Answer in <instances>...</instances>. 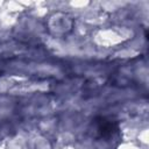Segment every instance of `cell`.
Returning a JSON list of instances; mask_svg holds the SVG:
<instances>
[{
	"instance_id": "cell-1",
	"label": "cell",
	"mask_w": 149,
	"mask_h": 149,
	"mask_svg": "<svg viewBox=\"0 0 149 149\" xmlns=\"http://www.w3.org/2000/svg\"><path fill=\"white\" fill-rule=\"evenodd\" d=\"M94 126H95L98 136L100 139H104L105 141L114 139L120 133V128L116 122L107 120L106 118H102V116L94 119Z\"/></svg>"
}]
</instances>
